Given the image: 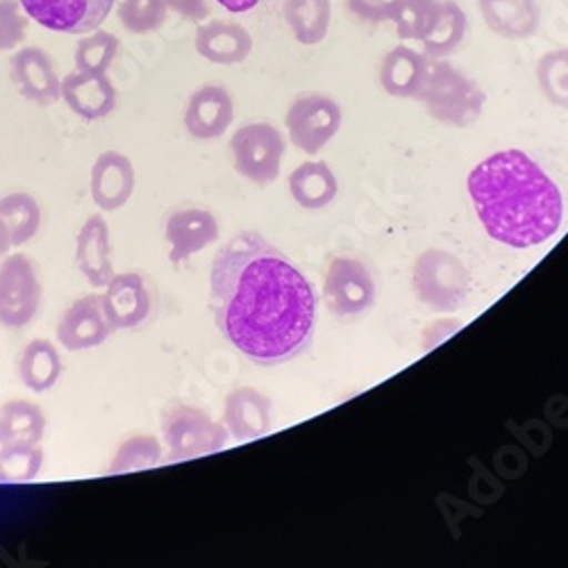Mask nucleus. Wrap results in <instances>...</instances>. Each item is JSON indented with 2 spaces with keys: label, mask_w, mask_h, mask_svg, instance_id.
Returning <instances> with one entry per match:
<instances>
[{
  "label": "nucleus",
  "mask_w": 568,
  "mask_h": 568,
  "mask_svg": "<svg viewBox=\"0 0 568 568\" xmlns=\"http://www.w3.org/2000/svg\"><path fill=\"white\" fill-rule=\"evenodd\" d=\"M210 284L216 327L246 359L277 366L312 346V282L260 232L244 230L219 248Z\"/></svg>",
  "instance_id": "obj_1"
},
{
  "label": "nucleus",
  "mask_w": 568,
  "mask_h": 568,
  "mask_svg": "<svg viewBox=\"0 0 568 568\" xmlns=\"http://www.w3.org/2000/svg\"><path fill=\"white\" fill-rule=\"evenodd\" d=\"M468 194L491 240L532 248L557 234L564 199L552 178L524 151H500L468 173Z\"/></svg>",
  "instance_id": "obj_2"
},
{
  "label": "nucleus",
  "mask_w": 568,
  "mask_h": 568,
  "mask_svg": "<svg viewBox=\"0 0 568 568\" xmlns=\"http://www.w3.org/2000/svg\"><path fill=\"white\" fill-rule=\"evenodd\" d=\"M418 101L435 121L450 128H470L480 121L485 112L487 93L459 67L433 60Z\"/></svg>",
  "instance_id": "obj_3"
},
{
  "label": "nucleus",
  "mask_w": 568,
  "mask_h": 568,
  "mask_svg": "<svg viewBox=\"0 0 568 568\" xmlns=\"http://www.w3.org/2000/svg\"><path fill=\"white\" fill-rule=\"evenodd\" d=\"M416 298L435 312H457L470 294V273L466 264L442 248L423 251L412 268Z\"/></svg>",
  "instance_id": "obj_4"
},
{
  "label": "nucleus",
  "mask_w": 568,
  "mask_h": 568,
  "mask_svg": "<svg viewBox=\"0 0 568 568\" xmlns=\"http://www.w3.org/2000/svg\"><path fill=\"white\" fill-rule=\"evenodd\" d=\"M162 435L169 448V462H186L221 450L227 444V428L205 409L175 403L162 412Z\"/></svg>",
  "instance_id": "obj_5"
},
{
  "label": "nucleus",
  "mask_w": 568,
  "mask_h": 568,
  "mask_svg": "<svg viewBox=\"0 0 568 568\" xmlns=\"http://www.w3.org/2000/svg\"><path fill=\"white\" fill-rule=\"evenodd\" d=\"M284 151H287V141L266 121L246 123L230 139V155L236 173L260 186L280 178Z\"/></svg>",
  "instance_id": "obj_6"
},
{
  "label": "nucleus",
  "mask_w": 568,
  "mask_h": 568,
  "mask_svg": "<svg viewBox=\"0 0 568 568\" xmlns=\"http://www.w3.org/2000/svg\"><path fill=\"white\" fill-rule=\"evenodd\" d=\"M375 296L377 290L373 273L359 257H333L323 282V298L329 312L339 318L362 316L373 307Z\"/></svg>",
  "instance_id": "obj_7"
},
{
  "label": "nucleus",
  "mask_w": 568,
  "mask_h": 568,
  "mask_svg": "<svg viewBox=\"0 0 568 568\" xmlns=\"http://www.w3.org/2000/svg\"><path fill=\"white\" fill-rule=\"evenodd\" d=\"M342 121V105L325 93H303L284 116L292 144L310 155L321 153L335 139Z\"/></svg>",
  "instance_id": "obj_8"
},
{
  "label": "nucleus",
  "mask_w": 568,
  "mask_h": 568,
  "mask_svg": "<svg viewBox=\"0 0 568 568\" xmlns=\"http://www.w3.org/2000/svg\"><path fill=\"white\" fill-rule=\"evenodd\" d=\"M43 287L34 262L23 255H6L0 264V323L6 327H26L41 307Z\"/></svg>",
  "instance_id": "obj_9"
},
{
  "label": "nucleus",
  "mask_w": 568,
  "mask_h": 568,
  "mask_svg": "<svg viewBox=\"0 0 568 568\" xmlns=\"http://www.w3.org/2000/svg\"><path fill=\"white\" fill-rule=\"evenodd\" d=\"M103 307L114 329H139L158 314V290L153 280L139 271L114 273L105 284Z\"/></svg>",
  "instance_id": "obj_10"
},
{
  "label": "nucleus",
  "mask_w": 568,
  "mask_h": 568,
  "mask_svg": "<svg viewBox=\"0 0 568 568\" xmlns=\"http://www.w3.org/2000/svg\"><path fill=\"white\" fill-rule=\"evenodd\" d=\"M28 19L64 34H87L99 30L116 0H19Z\"/></svg>",
  "instance_id": "obj_11"
},
{
  "label": "nucleus",
  "mask_w": 568,
  "mask_h": 568,
  "mask_svg": "<svg viewBox=\"0 0 568 568\" xmlns=\"http://www.w3.org/2000/svg\"><path fill=\"white\" fill-rule=\"evenodd\" d=\"M10 78L21 97L39 108H49L62 99L58 64L39 45H26L10 58Z\"/></svg>",
  "instance_id": "obj_12"
},
{
  "label": "nucleus",
  "mask_w": 568,
  "mask_h": 568,
  "mask_svg": "<svg viewBox=\"0 0 568 568\" xmlns=\"http://www.w3.org/2000/svg\"><path fill=\"white\" fill-rule=\"evenodd\" d=\"M164 236L171 248L169 260L173 264L186 262L207 246L216 244L221 236V227L216 216L205 207H178L166 216Z\"/></svg>",
  "instance_id": "obj_13"
},
{
  "label": "nucleus",
  "mask_w": 568,
  "mask_h": 568,
  "mask_svg": "<svg viewBox=\"0 0 568 568\" xmlns=\"http://www.w3.org/2000/svg\"><path fill=\"white\" fill-rule=\"evenodd\" d=\"M114 333L116 329L103 307V296L91 294L75 301L62 314L58 325V342L71 353H82L105 344Z\"/></svg>",
  "instance_id": "obj_14"
},
{
  "label": "nucleus",
  "mask_w": 568,
  "mask_h": 568,
  "mask_svg": "<svg viewBox=\"0 0 568 568\" xmlns=\"http://www.w3.org/2000/svg\"><path fill=\"white\" fill-rule=\"evenodd\" d=\"M234 121V101L223 84H203L192 93L184 110V128L194 139L212 141Z\"/></svg>",
  "instance_id": "obj_15"
},
{
  "label": "nucleus",
  "mask_w": 568,
  "mask_h": 568,
  "mask_svg": "<svg viewBox=\"0 0 568 568\" xmlns=\"http://www.w3.org/2000/svg\"><path fill=\"white\" fill-rule=\"evenodd\" d=\"M62 101L84 121H101L116 110L119 93L108 73L73 71L62 78Z\"/></svg>",
  "instance_id": "obj_16"
},
{
  "label": "nucleus",
  "mask_w": 568,
  "mask_h": 568,
  "mask_svg": "<svg viewBox=\"0 0 568 568\" xmlns=\"http://www.w3.org/2000/svg\"><path fill=\"white\" fill-rule=\"evenodd\" d=\"M223 425L236 442L260 439L273 428V403L253 387H236L225 398Z\"/></svg>",
  "instance_id": "obj_17"
},
{
  "label": "nucleus",
  "mask_w": 568,
  "mask_h": 568,
  "mask_svg": "<svg viewBox=\"0 0 568 568\" xmlns=\"http://www.w3.org/2000/svg\"><path fill=\"white\" fill-rule=\"evenodd\" d=\"M134 164L119 151L101 153L91 166V199L101 210L116 212L134 194Z\"/></svg>",
  "instance_id": "obj_18"
},
{
  "label": "nucleus",
  "mask_w": 568,
  "mask_h": 568,
  "mask_svg": "<svg viewBox=\"0 0 568 568\" xmlns=\"http://www.w3.org/2000/svg\"><path fill=\"white\" fill-rule=\"evenodd\" d=\"M196 53L207 62L232 67L242 64L253 53L251 32L234 21H207L199 26L194 37Z\"/></svg>",
  "instance_id": "obj_19"
},
{
  "label": "nucleus",
  "mask_w": 568,
  "mask_h": 568,
  "mask_svg": "<svg viewBox=\"0 0 568 568\" xmlns=\"http://www.w3.org/2000/svg\"><path fill=\"white\" fill-rule=\"evenodd\" d=\"M75 264L80 273L93 287H105L114 277L110 225L101 214H93L84 221L75 242Z\"/></svg>",
  "instance_id": "obj_20"
},
{
  "label": "nucleus",
  "mask_w": 568,
  "mask_h": 568,
  "mask_svg": "<svg viewBox=\"0 0 568 568\" xmlns=\"http://www.w3.org/2000/svg\"><path fill=\"white\" fill-rule=\"evenodd\" d=\"M485 26L509 41H524L541 28L539 0H478Z\"/></svg>",
  "instance_id": "obj_21"
},
{
  "label": "nucleus",
  "mask_w": 568,
  "mask_h": 568,
  "mask_svg": "<svg viewBox=\"0 0 568 568\" xmlns=\"http://www.w3.org/2000/svg\"><path fill=\"white\" fill-rule=\"evenodd\" d=\"M430 73V58L400 43L381 62V84L394 99H418Z\"/></svg>",
  "instance_id": "obj_22"
},
{
  "label": "nucleus",
  "mask_w": 568,
  "mask_h": 568,
  "mask_svg": "<svg viewBox=\"0 0 568 568\" xmlns=\"http://www.w3.org/2000/svg\"><path fill=\"white\" fill-rule=\"evenodd\" d=\"M290 194L305 210H323L337 199L339 182L325 162H303L290 175Z\"/></svg>",
  "instance_id": "obj_23"
},
{
  "label": "nucleus",
  "mask_w": 568,
  "mask_h": 568,
  "mask_svg": "<svg viewBox=\"0 0 568 568\" xmlns=\"http://www.w3.org/2000/svg\"><path fill=\"white\" fill-rule=\"evenodd\" d=\"M62 357L55 344L45 339H32L19 359V377L21 383L37 394L53 389L62 377Z\"/></svg>",
  "instance_id": "obj_24"
},
{
  "label": "nucleus",
  "mask_w": 568,
  "mask_h": 568,
  "mask_svg": "<svg viewBox=\"0 0 568 568\" xmlns=\"http://www.w3.org/2000/svg\"><path fill=\"white\" fill-rule=\"evenodd\" d=\"M466 28H468V19L462 6L455 3V0H439L437 17L428 34L420 39L423 53L433 60H444L446 55L459 49L466 37Z\"/></svg>",
  "instance_id": "obj_25"
},
{
  "label": "nucleus",
  "mask_w": 568,
  "mask_h": 568,
  "mask_svg": "<svg viewBox=\"0 0 568 568\" xmlns=\"http://www.w3.org/2000/svg\"><path fill=\"white\" fill-rule=\"evenodd\" d=\"M284 19L298 43L316 45L329 32L333 3L329 0H284Z\"/></svg>",
  "instance_id": "obj_26"
},
{
  "label": "nucleus",
  "mask_w": 568,
  "mask_h": 568,
  "mask_svg": "<svg viewBox=\"0 0 568 568\" xmlns=\"http://www.w3.org/2000/svg\"><path fill=\"white\" fill-rule=\"evenodd\" d=\"M45 435V416L30 400H10L0 409V446L41 444Z\"/></svg>",
  "instance_id": "obj_27"
},
{
  "label": "nucleus",
  "mask_w": 568,
  "mask_h": 568,
  "mask_svg": "<svg viewBox=\"0 0 568 568\" xmlns=\"http://www.w3.org/2000/svg\"><path fill=\"white\" fill-rule=\"evenodd\" d=\"M41 219L39 201L26 192H12L0 199V221L6 223L12 246H23L34 240Z\"/></svg>",
  "instance_id": "obj_28"
},
{
  "label": "nucleus",
  "mask_w": 568,
  "mask_h": 568,
  "mask_svg": "<svg viewBox=\"0 0 568 568\" xmlns=\"http://www.w3.org/2000/svg\"><path fill=\"white\" fill-rule=\"evenodd\" d=\"M121 49V41L112 32H87L75 45V69L84 73H108Z\"/></svg>",
  "instance_id": "obj_29"
},
{
  "label": "nucleus",
  "mask_w": 568,
  "mask_h": 568,
  "mask_svg": "<svg viewBox=\"0 0 568 568\" xmlns=\"http://www.w3.org/2000/svg\"><path fill=\"white\" fill-rule=\"evenodd\" d=\"M43 448L39 444L0 446V483H30L43 466Z\"/></svg>",
  "instance_id": "obj_30"
},
{
  "label": "nucleus",
  "mask_w": 568,
  "mask_h": 568,
  "mask_svg": "<svg viewBox=\"0 0 568 568\" xmlns=\"http://www.w3.org/2000/svg\"><path fill=\"white\" fill-rule=\"evenodd\" d=\"M535 73L544 99L559 110H568V49L541 55Z\"/></svg>",
  "instance_id": "obj_31"
},
{
  "label": "nucleus",
  "mask_w": 568,
  "mask_h": 568,
  "mask_svg": "<svg viewBox=\"0 0 568 568\" xmlns=\"http://www.w3.org/2000/svg\"><path fill=\"white\" fill-rule=\"evenodd\" d=\"M164 459V448L158 437L153 435H134L125 439L119 450L112 457V464L108 473L116 476V473H130V470H141V468H151L158 466Z\"/></svg>",
  "instance_id": "obj_32"
},
{
  "label": "nucleus",
  "mask_w": 568,
  "mask_h": 568,
  "mask_svg": "<svg viewBox=\"0 0 568 568\" xmlns=\"http://www.w3.org/2000/svg\"><path fill=\"white\" fill-rule=\"evenodd\" d=\"M439 10V0H400L392 21L405 41H420L428 34Z\"/></svg>",
  "instance_id": "obj_33"
},
{
  "label": "nucleus",
  "mask_w": 568,
  "mask_h": 568,
  "mask_svg": "<svg viewBox=\"0 0 568 568\" xmlns=\"http://www.w3.org/2000/svg\"><path fill=\"white\" fill-rule=\"evenodd\" d=\"M169 14L166 0H121L119 21L132 34H149L164 26Z\"/></svg>",
  "instance_id": "obj_34"
},
{
  "label": "nucleus",
  "mask_w": 568,
  "mask_h": 568,
  "mask_svg": "<svg viewBox=\"0 0 568 568\" xmlns=\"http://www.w3.org/2000/svg\"><path fill=\"white\" fill-rule=\"evenodd\" d=\"M28 14L19 0H0V51H14L26 39Z\"/></svg>",
  "instance_id": "obj_35"
},
{
  "label": "nucleus",
  "mask_w": 568,
  "mask_h": 568,
  "mask_svg": "<svg viewBox=\"0 0 568 568\" xmlns=\"http://www.w3.org/2000/svg\"><path fill=\"white\" fill-rule=\"evenodd\" d=\"M400 0H348L351 12L366 23L392 21Z\"/></svg>",
  "instance_id": "obj_36"
},
{
  "label": "nucleus",
  "mask_w": 568,
  "mask_h": 568,
  "mask_svg": "<svg viewBox=\"0 0 568 568\" xmlns=\"http://www.w3.org/2000/svg\"><path fill=\"white\" fill-rule=\"evenodd\" d=\"M462 329V323L457 321H435L430 327H425L423 333V351H433L435 346L444 344L446 339H450L455 333H459Z\"/></svg>",
  "instance_id": "obj_37"
},
{
  "label": "nucleus",
  "mask_w": 568,
  "mask_h": 568,
  "mask_svg": "<svg viewBox=\"0 0 568 568\" xmlns=\"http://www.w3.org/2000/svg\"><path fill=\"white\" fill-rule=\"evenodd\" d=\"M166 6L184 21L192 23H201L210 17V0H166Z\"/></svg>",
  "instance_id": "obj_38"
},
{
  "label": "nucleus",
  "mask_w": 568,
  "mask_h": 568,
  "mask_svg": "<svg viewBox=\"0 0 568 568\" xmlns=\"http://www.w3.org/2000/svg\"><path fill=\"white\" fill-rule=\"evenodd\" d=\"M219 6L232 14H244L260 6V0H219Z\"/></svg>",
  "instance_id": "obj_39"
},
{
  "label": "nucleus",
  "mask_w": 568,
  "mask_h": 568,
  "mask_svg": "<svg viewBox=\"0 0 568 568\" xmlns=\"http://www.w3.org/2000/svg\"><path fill=\"white\" fill-rule=\"evenodd\" d=\"M12 244H10V234L6 230V223L0 221V260H3L8 253H10Z\"/></svg>",
  "instance_id": "obj_40"
}]
</instances>
